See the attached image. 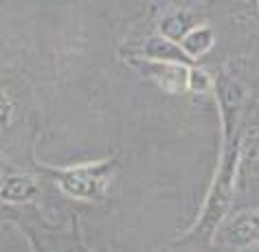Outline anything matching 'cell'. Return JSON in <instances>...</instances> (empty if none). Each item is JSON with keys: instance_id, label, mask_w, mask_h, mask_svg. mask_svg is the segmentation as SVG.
I'll return each mask as SVG.
<instances>
[{"instance_id": "1", "label": "cell", "mask_w": 259, "mask_h": 252, "mask_svg": "<svg viewBox=\"0 0 259 252\" xmlns=\"http://www.w3.org/2000/svg\"><path fill=\"white\" fill-rule=\"evenodd\" d=\"M237 171H239V140H235V143L224 149L222 163H220V169L211 182L204 209L200 213L193 230L187 232V237H198V239H202V241L204 239L209 241L218 232V228L222 226L226 211H229V206L233 202Z\"/></svg>"}, {"instance_id": "2", "label": "cell", "mask_w": 259, "mask_h": 252, "mask_svg": "<svg viewBox=\"0 0 259 252\" xmlns=\"http://www.w3.org/2000/svg\"><path fill=\"white\" fill-rule=\"evenodd\" d=\"M116 167L114 158H108L103 163H90L70 167V169H55L57 186L73 195L77 199H86V202H101L106 197L108 182Z\"/></svg>"}, {"instance_id": "3", "label": "cell", "mask_w": 259, "mask_h": 252, "mask_svg": "<svg viewBox=\"0 0 259 252\" xmlns=\"http://www.w3.org/2000/svg\"><path fill=\"white\" fill-rule=\"evenodd\" d=\"M222 243L231 248H248L259 243V209H244L235 213L218 228Z\"/></svg>"}, {"instance_id": "4", "label": "cell", "mask_w": 259, "mask_h": 252, "mask_svg": "<svg viewBox=\"0 0 259 252\" xmlns=\"http://www.w3.org/2000/svg\"><path fill=\"white\" fill-rule=\"evenodd\" d=\"M134 68H139L145 77L154 79V83H158L160 88L169 90V92H183V90H189L187 83H189V68L185 66H176V64H160V62H150L143 60V57H134V60H127Z\"/></svg>"}, {"instance_id": "5", "label": "cell", "mask_w": 259, "mask_h": 252, "mask_svg": "<svg viewBox=\"0 0 259 252\" xmlns=\"http://www.w3.org/2000/svg\"><path fill=\"white\" fill-rule=\"evenodd\" d=\"M143 60L160 62V64H176V66L193 68V60L185 55V51L165 37H150L143 46Z\"/></svg>"}, {"instance_id": "6", "label": "cell", "mask_w": 259, "mask_h": 252, "mask_svg": "<svg viewBox=\"0 0 259 252\" xmlns=\"http://www.w3.org/2000/svg\"><path fill=\"white\" fill-rule=\"evenodd\" d=\"M37 193L35 182L29 176L16 173V176H7L0 184V199L9 204H24L33 199Z\"/></svg>"}, {"instance_id": "7", "label": "cell", "mask_w": 259, "mask_h": 252, "mask_svg": "<svg viewBox=\"0 0 259 252\" xmlns=\"http://www.w3.org/2000/svg\"><path fill=\"white\" fill-rule=\"evenodd\" d=\"M191 29H196V18H193L189 11H174V14H167L160 18L158 22V31L160 37L169 42H183V37L189 33Z\"/></svg>"}, {"instance_id": "8", "label": "cell", "mask_w": 259, "mask_h": 252, "mask_svg": "<svg viewBox=\"0 0 259 252\" xmlns=\"http://www.w3.org/2000/svg\"><path fill=\"white\" fill-rule=\"evenodd\" d=\"M213 42H215V35H213L211 27H196L183 37L180 48L185 51V55L189 57V60H198L200 55H204L206 51H211Z\"/></svg>"}, {"instance_id": "9", "label": "cell", "mask_w": 259, "mask_h": 252, "mask_svg": "<svg viewBox=\"0 0 259 252\" xmlns=\"http://www.w3.org/2000/svg\"><path fill=\"white\" fill-rule=\"evenodd\" d=\"M246 167L250 176L259 178V127H250L239 140V169Z\"/></svg>"}, {"instance_id": "10", "label": "cell", "mask_w": 259, "mask_h": 252, "mask_svg": "<svg viewBox=\"0 0 259 252\" xmlns=\"http://www.w3.org/2000/svg\"><path fill=\"white\" fill-rule=\"evenodd\" d=\"M211 86V77L209 73H204V70L200 68H189V83H187V88L193 90V92H206Z\"/></svg>"}, {"instance_id": "11", "label": "cell", "mask_w": 259, "mask_h": 252, "mask_svg": "<svg viewBox=\"0 0 259 252\" xmlns=\"http://www.w3.org/2000/svg\"><path fill=\"white\" fill-rule=\"evenodd\" d=\"M11 114H14V103H11L7 92L0 88V125H7Z\"/></svg>"}]
</instances>
